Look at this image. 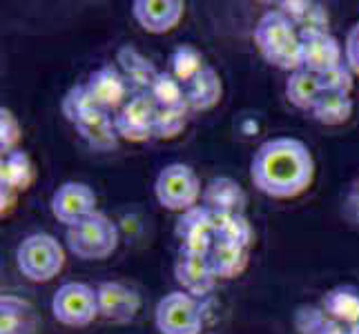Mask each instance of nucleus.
Masks as SVG:
<instances>
[{
  "instance_id": "obj_12",
  "label": "nucleus",
  "mask_w": 359,
  "mask_h": 334,
  "mask_svg": "<svg viewBox=\"0 0 359 334\" xmlns=\"http://www.w3.org/2000/svg\"><path fill=\"white\" fill-rule=\"evenodd\" d=\"M175 279L181 286V290L192 294L194 299L208 296L219 283V277L208 254H194V252H181V250L175 261Z\"/></svg>"
},
{
  "instance_id": "obj_27",
  "label": "nucleus",
  "mask_w": 359,
  "mask_h": 334,
  "mask_svg": "<svg viewBox=\"0 0 359 334\" xmlns=\"http://www.w3.org/2000/svg\"><path fill=\"white\" fill-rule=\"evenodd\" d=\"M168 63H170L168 71L183 85V88H188V85L199 76L208 65L203 54L192 45H179L175 52L170 54Z\"/></svg>"
},
{
  "instance_id": "obj_15",
  "label": "nucleus",
  "mask_w": 359,
  "mask_h": 334,
  "mask_svg": "<svg viewBox=\"0 0 359 334\" xmlns=\"http://www.w3.org/2000/svg\"><path fill=\"white\" fill-rule=\"evenodd\" d=\"M98 312L112 323H128L141 310V296L118 281H105L96 288Z\"/></svg>"
},
{
  "instance_id": "obj_20",
  "label": "nucleus",
  "mask_w": 359,
  "mask_h": 334,
  "mask_svg": "<svg viewBox=\"0 0 359 334\" xmlns=\"http://www.w3.org/2000/svg\"><path fill=\"white\" fill-rule=\"evenodd\" d=\"M208 256L212 261V267L219 279H237L248 270V263H250V247H243L226 239H217Z\"/></svg>"
},
{
  "instance_id": "obj_29",
  "label": "nucleus",
  "mask_w": 359,
  "mask_h": 334,
  "mask_svg": "<svg viewBox=\"0 0 359 334\" xmlns=\"http://www.w3.org/2000/svg\"><path fill=\"white\" fill-rule=\"evenodd\" d=\"M217 218V239H226L232 243H239L243 247H252L255 230L248 216H215Z\"/></svg>"
},
{
  "instance_id": "obj_18",
  "label": "nucleus",
  "mask_w": 359,
  "mask_h": 334,
  "mask_svg": "<svg viewBox=\"0 0 359 334\" xmlns=\"http://www.w3.org/2000/svg\"><path fill=\"white\" fill-rule=\"evenodd\" d=\"M74 130L81 139L96 152H112L118 145V132L114 125V114L103 109H90L74 123Z\"/></svg>"
},
{
  "instance_id": "obj_21",
  "label": "nucleus",
  "mask_w": 359,
  "mask_h": 334,
  "mask_svg": "<svg viewBox=\"0 0 359 334\" xmlns=\"http://www.w3.org/2000/svg\"><path fill=\"white\" fill-rule=\"evenodd\" d=\"M224 96V83H221L219 71L212 65H205V69L196 76L188 88H185V98H188L190 111H208L219 105Z\"/></svg>"
},
{
  "instance_id": "obj_1",
  "label": "nucleus",
  "mask_w": 359,
  "mask_h": 334,
  "mask_svg": "<svg viewBox=\"0 0 359 334\" xmlns=\"http://www.w3.org/2000/svg\"><path fill=\"white\" fill-rule=\"evenodd\" d=\"M250 179L270 199H294L315 181V158L299 139L277 136L255 152Z\"/></svg>"
},
{
  "instance_id": "obj_31",
  "label": "nucleus",
  "mask_w": 359,
  "mask_h": 334,
  "mask_svg": "<svg viewBox=\"0 0 359 334\" xmlns=\"http://www.w3.org/2000/svg\"><path fill=\"white\" fill-rule=\"evenodd\" d=\"M90 109H96V107L92 103V96H90L88 85L85 83L74 85V88L63 96V101H60V111H63V116L72 123V125Z\"/></svg>"
},
{
  "instance_id": "obj_33",
  "label": "nucleus",
  "mask_w": 359,
  "mask_h": 334,
  "mask_svg": "<svg viewBox=\"0 0 359 334\" xmlns=\"http://www.w3.org/2000/svg\"><path fill=\"white\" fill-rule=\"evenodd\" d=\"M319 83H321V90H324V92H335V94H348L351 96L353 88H355V74L344 60L341 65L328 69L326 74H321Z\"/></svg>"
},
{
  "instance_id": "obj_24",
  "label": "nucleus",
  "mask_w": 359,
  "mask_h": 334,
  "mask_svg": "<svg viewBox=\"0 0 359 334\" xmlns=\"http://www.w3.org/2000/svg\"><path fill=\"white\" fill-rule=\"evenodd\" d=\"M36 181V165L27 152L16 150L3 154L0 163V188H9L18 194L27 192Z\"/></svg>"
},
{
  "instance_id": "obj_26",
  "label": "nucleus",
  "mask_w": 359,
  "mask_h": 334,
  "mask_svg": "<svg viewBox=\"0 0 359 334\" xmlns=\"http://www.w3.org/2000/svg\"><path fill=\"white\" fill-rule=\"evenodd\" d=\"M355 111V103L348 94H335V92H324L319 96V101L313 107V116L321 125L337 127L348 123Z\"/></svg>"
},
{
  "instance_id": "obj_8",
  "label": "nucleus",
  "mask_w": 359,
  "mask_h": 334,
  "mask_svg": "<svg viewBox=\"0 0 359 334\" xmlns=\"http://www.w3.org/2000/svg\"><path fill=\"white\" fill-rule=\"evenodd\" d=\"M85 85H88L94 107L107 111V114H116L132 98L130 83L114 63H105L98 69H94L90 74V78L85 81Z\"/></svg>"
},
{
  "instance_id": "obj_4",
  "label": "nucleus",
  "mask_w": 359,
  "mask_h": 334,
  "mask_svg": "<svg viewBox=\"0 0 359 334\" xmlns=\"http://www.w3.org/2000/svg\"><path fill=\"white\" fill-rule=\"evenodd\" d=\"M16 263L22 277L34 283H47L65 267V250L52 234H32L18 245Z\"/></svg>"
},
{
  "instance_id": "obj_16",
  "label": "nucleus",
  "mask_w": 359,
  "mask_h": 334,
  "mask_svg": "<svg viewBox=\"0 0 359 334\" xmlns=\"http://www.w3.org/2000/svg\"><path fill=\"white\" fill-rule=\"evenodd\" d=\"M201 205H205L215 216H243L248 196L234 179L217 176L203 188Z\"/></svg>"
},
{
  "instance_id": "obj_28",
  "label": "nucleus",
  "mask_w": 359,
  "mask_h": 334,
  "mask_svg": "<svg viewBox=\"0 0 359 334\" xmlns=\"http://www.w3.org/2000/svg\"><path fill=\"white\" fill-rule=\"evenodd\" d=\"M150 98L158 109H190L188 98H185V88L170 71H161L156 76L150 90Z\"/></svg>"
},
{
  "instance_id": "obj_6",
  "label": "nucleus",
  "mask_w": 359,
  "mask_h": 334,
  "mask_svg": "<svg viewBox=\"0 0 359 334\" xmlns=\"http://www.w3.org/2000/svg\"><path fill=\"white\" fill-rule=\"evenodd\" d=\"M154 326L161 334H201L203 310L199 299L183 290L165 294L156 303Z\"/></svg>"
},
{
  "instance_id": "obj_17",
  "label": "nucleus",
  "mask_w": 359,
  "mask_h": 334,
  "mask_svg": "<svg viewBox=\"0 0 359 334\" xmlns=\"http://www.w3.org/2000/svg\"><path fill=\"white\" fill-rule=\"evenodd\" d=\"M116 67L123 71V76L128 78L130 88H132V96H136V94L150 96L152 85L161 74V69H156V65L152 63V60L145 54H141L134 45L118 47Z\"/></svg>"
},
{
  "instance_id": "obj_19",
  "label": "nucleus",
  "mask_w": 359,
  "mask_h": 334,
  "mask_svg": "<svg viewBox=\"0 0 359 334\" xmlns=\"http://www.w3.org/2000/svg\"><path fill=\"white\" fill-rule=\"evenodd\" d=\"M39 314L29 301L14 294L0 296V334H39Z\"/></svg>"
},
{
  "instance_id": "obj_22",
  "label": "nucleus",
  "mask_w": 359,
  "mask_h": 334,
  "mask_svg": "<svg viewBox=\"0 0 359 334\" xmlns=\"http://www.w3.org/2000/svg\"><path fill=\"white\" fill-rule=\"evenodd\" d=\"M294 330L297 334H359V321L357 323H339L319 305H302L294 312Z\"/></svg>"
},
{
  "instance_id": "obj_23",
  "label": "nucleus",
  "mask_w": 359,
  "mask_h": 334,
  "mask_svg": "<svg viewBox=\"0 0 359 334\" xmlns=\"http://www.w3.org/2000/svg\"><path fill=\"white\" fill-rule=\"evenodd\" d=\"M319 307L330 319L339 321V323H357L359 321V288L351 283H341V286L330 288L321 296Z\"/></svg>"
},
{
  "instance_id": "obj_10",
  "label": "nucleus",
  "mask_w": 359,
  "mask_h": 334,
  "mask_svg": "<svg viewBox=\"0 0 359 334\" xmlns=\"http://www.w3.org/2000/svg\"><path fill=\"white\" fill-rule=\"evenodd\" d=\"M175 234L181 241V252L210 254L217 241V218L205 205H196L183 212L175 225Z\"/></svg>"
},
{
  "instance_id": "obj_2",
  "label": "nucleus",
  "mask_w": 359,
  "mask_h": 334,
  "mask_svg": "<svg viewBox=\"0 0 359 334\" xmlns=\"http://www.w3.org/2000/svg\"><path fill=\"white\" fill-rule=\"evenodd\" d=\"M255 45L270 65L283 71L302 69V39L294 22L281 9H270L255 27Z\"/></svg>"
},
{
  "instance_id": "obj_9",
  "label": "nucleus",
  "mask_w": 359,
  "mask_h": 334,
  "mask_svg": "<svg viewBox=\"0 0 359 334\" xmlns=\"http://www.w3.org/2000/svg\"><path fill=\"white\" fill-rule=\"evenodd\" d=\"M156 103L150 96L136 94L114 114V125L118 139L130 143H145L154 139V120H156Z\"/></svg>"
},
{
  "instance_id": "obj_25",
  "label": "nucleus",
  "mask_w": 359,
  "mask_h": 334,
  "mask_svg": "<svg viewBox=\"0 0 359 334\" xmlns=\"http://www.w3.org/2000/svg\"><path fill=\"white\" fill-rule=\"evenodd\" d=\"M321 94H324V90H321L319 76H315V74L306 71V69L292 71L286 81V96L297 109L313 111Z\"/></svg>"
},
{
  "instance_id": "obj_3",
  "label": "nucleus",
  "mask_w": 359,
  "mask_h": 334,
  "mask_svg": "<svg viewBox=\"0 0 359 334\" xmlns=\"http://www.w3.org/2000/svg\"><path fill=\"white\" fill-rule=\"evenodd\" d=\"M118 228L103 212H94L76 225L67 228V250L83 261H103L118 247Z\"/></svg>"
},
{
  "instance_id": "obj_5",
  "label": "nucleus",
  "mask_w": 359,
  "mask_h": 334,
  "mask_svg": "<svg viewBox=\"0 0 359 334\" xmlns=\"http://www.w3.org/2000/svg\"><path fill=\"white\" fill-rule=\"evenodd\" d=\"M154 194L161 207L170 212H188L199 205L201 199V181L196 172L185 163H170L158 172L154 183Z\"/></svg>"
},
{
  "instance_id": "obj_11",
  "label": "nucleus",
  "mask_w": 359,
  "mask_h": 334,
  "mask_svg": "<svg viewBox=\"0 0 359 334\" xmlns=\"http://www.w3.org/2000/svg\"><path fill=\"white\" fill-rule=\"evenodd\" d=\"M96 192L90 188L88 183L81 181H67L52 194V201H49V207H52V214L65 223L67 228L76 225V223L85 221L88 216H92L96 209Z\"/></svg>"
},
{
  "instance_id": "obj_13",
  "label": "nucleus",
  "mask_w": 359,
  "mask_h": 334,
  "mask_svg": "<svg viewBox=\"0 0 359 334\" xmlns=\"http://www.w3.org/2000/svg\"><path fill=\"white\" fill-rule=\"evenodd\" d=\"M302 69L321 76L344 63V49L330 32H302Z\"/></svg>"
},
{
  "instance_id": "obj_30",
  "label": "nucleus",
  "mask_w": 359,
  "mask_h": 334,
  "mask_svg": "<svg viewBox=\"0 0 359 334\" xmlns=\"http://www.w3.org/2000/svg\"><path fill=\"white\" fill-rule=\"evenodd\" d=\"M190 114H192L190 109H158L154 120V139L158 141L177 139L188 127Z\"/></svg>"
},
{
  "instance_id": "obj_32",
  "label": "nucleus",
  "mask_w": 359,
  "mask_h": 334,
  "mask_svg": "<svg viewBox=\"0 0 359 334\" xmlns=\"http://www.w3.org/2000/svg\"><path fill=\"white\" fill-rule=\"evenodd\" d=\"M22 139V127L16 114L9 107H0V152L9 154L18 150Z\"/></svg>"
},
{
  "instance_id": "obj_7",
  "label": "nucleus",
  "mask_w": 359,
  "mask_h": 334,
  "mask_svg": "<svg viewBox=\"0 0 359 334\" xmlns=\"http://www.w3.org/2000/svg\"><path fill=\"white\" fill-rule=\"evenodd\" d=\"M52 312L58 323H63L67 328L90 326L96 316H101L96 290L90 288L88 283H79V281L65 283L54 294Z\"/></svg>"
},
{
  "instance_id": "obj_35",
  "label": "nucleus",
  "mask_w": 359,
  "mask_h": 334,
  "mask_svg": "<svg viewBox=\"0 0 359 334\" xmlns=\"http://www.w3.org/2000/svg\"><path fill=\"white\" fill-rule=\"evenodd\" d=\"M16 201H18V192L9 190V188H0V216L5 218L14 212Z\"/></svg>"
},
{
  "instance_id": "obj_14",
  "label": "nucleus",
  "mask_w": 359,
  "mask_h": 334,
  "mask_svg": "<svg viewBox=\"0 0 359 334\" xmlns=\"http://www.w3.org/2000/svg\"><path fill=\"white\" fill-rule=\"evenodd\" d=\"M185 14L181 0H134L132 16L147 34H168L177 27Z\"/></svg>"
},
{
  "instance_id": "obj_34",
  "label": "nucleus",
  "mask_w": 359,
  "mask_h": 334,
  "mask_svg": "<svg viewBox=\"0 0 359 334\" xmlns=\"http://www.w3.org/2000/svg\"><path fill=\"white\" fill-rule=\"evenodd\" d=\"M344 58H346V65L353 69L355 76H359V22L348 32V36H346Z\"/></svg>"
}]
</instances>
